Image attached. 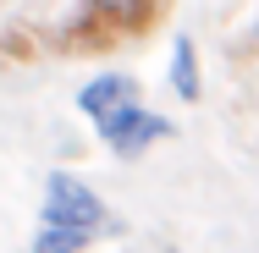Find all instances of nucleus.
Segmentation results:
<instances>
[{"label":"nucleus","instance_id":"6","mask_svg":"<svg viewBox=\"0 0 259 253\" xmlns=\"http://www.w3.org/2000/svg\"><path fill=\"white\" fill-rule=\"evenodd\" d=\"M94 248V231H72V226H39L28 253H89Z\"/></svg>","mask_w":259,"mask_h":253},{"label":"nucleus","instance_id":"1","mask_svg":"<svg viewBox=\"0 0 259 253\" xmlns=\"http://www.w3.org/2000/svg\"><path fill=\"white\" fill-rule=\"evenodd\" d=\"M39 226H72V231L105 237L110 231V204L89 182H77L72 171H50L45 176V204H39Z\"/></svg>","mask_w":259,"mask_h":253},{"label":"nucleus","instance_id":"3","mask_svg":"<svg viewBox=\"0 0 259 253\" xmlns=\"http://www.w3.org/2000/svg\"><path fill=\"white\" fill-rule=\"evenodd\" d=\"M83 11L94 17V28H105V33H144L155 22L160 0H83Z\"/></svg>","mask_w":259,"mask_h":253},{"label":"nucleus","instance_id":"4","mask_svg":"<svg viewBox=\"0 0 259 253\" xmlns=\"http://www.w3.org/2000/svg\"><path fill=\"white\" fill-rule=\"evenodd\" d=\"M127 99H138V83H133L127 72H105V77H94V83L77 88V110H83L89 121H100V116H110V110H121Z\"/></svg>","mask_w":259,"mask_h":253},{"label":"nucleus","instance_id":"2","mask_svg":"<svg viewBox=\"0 0 259 253\" xmlns=\"http://www.w3.org/2000/svg\"><path fill=\"white\" fill-rule=\"evenodd\" d=\"M94 132H100V143L116 154V160H138V154H149L155 143L171 138V121H165L160 110H149L144 99H127L121 110L100 116V121H94Z\"/></svg>","mask_w":259,"mask_h":253},{"label":"nucleus","instance_id":"5","mask_svg":"<svg viewBox=\"0 0 259 253\" xmlns=\"http://www.w3.org/2000/svg\"><path fill=\"white\" fill-rule=\"evenodd\" d=\"M171 94L182 105H199L204 99V66H199V44H193V33H177L171 39Z\"/></svg>","mask_w":259,"mask_h":253}]
</instances>
